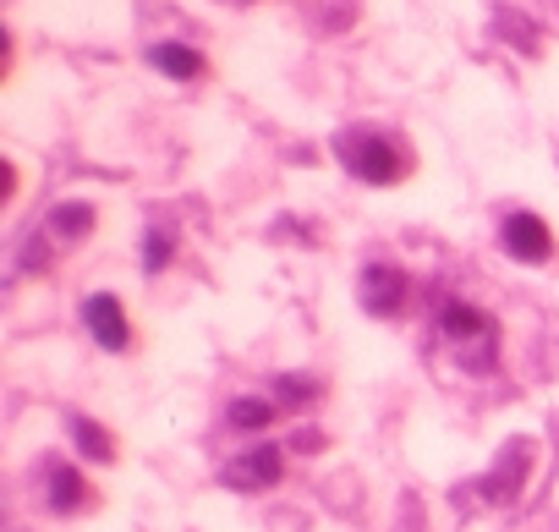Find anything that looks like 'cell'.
Segmentation results:
<instances>
[{"mask_svg":"<svg viewBox=\"0 0 559 532\" xmlns=\"http://www.w3.org/2000/svg\"><path fill=\"white\" fill-rule=\"evenodd\" d=\"M280 390H286V401H292V406H297V401H313V395H319V385H313V379H286Z\"/></svg>","mask_w":559,"mask_h":532,"instance_id":"13","label":"cell"},{"mask_svg":"<svg viewBox=\"0 0 559 532\" xmlns=\"http://www.w3.org/2000/svg\"><path fill=\"white\" fill-rule=\"evenodd\" d=\"M335 159H341L352 176L373 181V187H390V181L406 176V154H401L384 132H368V127L341 132V138H335Z\"/></svg>","mask_w":559,"mask_h":532,"instance_id":"1","label":"cell"},{"mask_svg":"<svg viewBox=\"0 0 559 532\" xmlns=\"http://www.w3.org/2000/svg\"><path fill=\"white\" fill-rule=\"evenodd\" d=\"M83 324H88V335H94L105 352H127V341H132L127 314H121V303H116L110 292H99V297L83 303Z\"/></svg>","mask_w":559,"mask_h":532,"instance_id":"3","label":"cell"},{"mask_svg":"<svg viewBox=\"0 0 559 532\" xmlns=\"http://www.w3.org/2000/svg\"><path fill=\"white\" fill-rule=\"evenodd\" d=\"M61 236H83V230H94V209L88 203H67V209H56V220H50Z\"/></svg>","mask_w":559,"mask_h":532,"instance_id":"11","label":"cell"},{"mask_svg":"<svg viewBox=\"0 0 559 532\" xmlns=\"http://www.w3.org/2000/svg\"><path fill=\"white\" fill-rule=\"evenodd\" d=\"M504 247H510L521 263H543V258L554 252V236H548V225H543L537 214H510V220H504Z\"/></svg>","mask_w":559,"mask_h":532,"instance_id":"5","label":"cell"},{"mask_svg":"<svg viewBox=\"0 0 559 532\" xmlns=\"http://www.w3.org/2000/svg\"><path fill=\"white\" fill-rule=\"evenodd\" d=\"M143 263H148V275H159L165 263H170V236H165V230H148V241H143Z\"/></svg>","mask_w":559,"mask_h":532,"instance_id":"12","label":"cell"},{"mask_svg":"<svg viewBox=\"0 0 559 532\" xmlns=\"http://www.w3.org/2000/svg\"><path fill=\"white\" fill-rule=\"evenodd\" d=\"M72 434H78V450H83V456H94V461H110V456H116L99 423H88V417H78V423H72Z\"/></svg>","mask_w":559,"mask_h":532,"instance_id":"10","label":"cell"},{"mask_svg":"<svg viewBox=\"0 0 559 532\" xmlns=\"http://www.w3.org/2000/svg\"><path fill=\"white\" fill-rule=\"evenodd\" d=\"M362 303H368V314H379V319L401 314V308H406V275L390 270V263H368V270H362Z\"/></svg>","mask_w":559,"mask_h":532,"instance_id":"4","label":"cell"},{"mask_svg":"<svg viewBox=\"0 0 559 532\" xmlns=\"http://www.w3.org/2000/svg\"><path fill=\"white\" fill-rule=\"evenodd\" d=\"M148 61H154L165 78H181V83L203 78V56H198L192 45H154V50H148Z\"/></svg>","mask_w":559,"mask_h":532,"instance_id":"7","label":"cell"},{"mask_svg":"<svg viewBox=\"0 0 559 532\" xmlns=\"http://www.w3.org/2000/svg\"><path fill=\"white\" fill-rule=\"evenodd\" d=\"M269 423H274V401H252V395L230 401V428H269Z\"/></svg>","mask_w":559,"mask_h":532,"instance_id":"9","label":"cell"},{"mask_svg":"<svg viewBox=\"0 0 559 532\" xmlns=\"http://www.w3.org/2000/svg\"><path fill=\"white\" fill-rule=\"evenodd\" d=\"M225 483L230 488H269V483H280V450L274 445H258V450L236 456L225 466Z\"/></svg>","mask_w":559,"mask_h":532,"instance_id":"6","label":"cell"},{"mask_svg":"<svg viewBox=\"0 0 559 532\" xmlns=\"http://www.w3.org/2000/svg\"><path fill=\"white\" fill-rule=\"evenodd\" d=\"M439 335H444L450 346H461L472 368H493V341H499V330H493L488 314H477V308H466V303H444V308H439Z\"/></svg>","mask_w":559,"mask_h":532,"instance_id":"2","label":"cell"},{"mask_svg":"<svg viewBox=\"0 0 559 532\" xmlns=\"http://www.w3.org/2000/svg\"><path fill=\"white\" fill-rule=\"evenodd\" d=\"M83 499H88V483H83L72 466H56V472H50V505H56V510H78Z\"/></svg>","mask_w":559,"mask_h":532,"instance_id":"8","label":"cell"}]
</instances>
